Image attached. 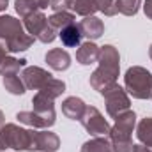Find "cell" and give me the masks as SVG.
Segmentation results:
<instances>
[{
  "mask_svg": "<svg viewBox=\"0 0 152 152\" xmlns=\"http://www.w3.org/2000/svg\"><path fill=\"white\" fill-rule=\"evenodd\" d=\"M99 67L90 75V87L101 94H104L110 87H113L120 71V55L118 50L112 44L101 46L99 51Z\"/></svg>",
  "mask_w": 152,
  "mask_h": 152,
  "instance_id": "obj_1",
  "label": "cell"
},
{
  "mask_svg": "<svg viewBox=\"0 0 152 152\" xmlns=\"http://www.w3.org/2000/svg\"><path fill=\"white\" fill-rule=\"evenodd\" d=\"M136 126V115L134 112L127 110L115 118V126L110 129V142L113 152H133L131 134Z\"/></svg>",
  "mask_w": 152,
  "mask_h": 152,
  "instance_id": "obj_2",
  "label": "cell"
},
{
  "mask_svg": "<svg viewBox=\"0 0 152 152\" xmlns=\"http://www.w3.org/2000/svg\"><path fill=\"white\" fill-rule=\"evenodd\" d=\"M126 92L134 99H151L152 97V73L142 66H133L124 76Z\"/></svg>",
  "mask_w": 152,
  "mask_h": 152,
  "instance_id": "obj_3",
  "label": "cell"
},
{
  "mask_svg": "<svg viewBox=\"0 0 152 152\" xmlns=\"http://www.w3.org/2000/svg\"><path fill=\"white\" fill-rule=\"evenodd\" d=\"M5 149L30 152L32 149V129H21L16 124H4L0 129V152Z\"/></svg>",
  "mask_w": 152,
  "mask_h": 152,
  "instance_id": "obj_4",
  "label": "cell"
},
{
  "mask_svg": "<svg viewBox=\"0 0 152 152\" xmlns=\"http://www.w3.org/2000/svg\"><path fill=\"white\" fill-rule=\"evenodd\" d=\"M104 104H106V113L112 118H117L118 115L129 110V96L126 92V88H122L118 83H115L113 87H110L104 94Z\"/></svg>",
  "mask_w": 152,
  "mask_h": 152,
  "instance_id": "obj_5",
  "label": "cell"
},
{
  "mask_svg": "<svg viewBox=\"0 0 152 152\" xmlns=\"http://www.w3.org/2000/svg\"><path fill=\"white\" fill-rule=\"evenodd\" d=\"M80 122L87 129V133H90L92 136H108L110 129H112L108 120L103 117V113L96 106H87Z\"/></svg>",
  "mask_w": 152,
  "mask_h": 152,
  "instance_id": "obj_6",
  "label": "cell"
},
{
  "mask_svg": "<svg viewBox=\"0 0 152 152\" xmlns=\"http://www.w3.org/2000/svg\"><path fill=\"white\" fill-rule=\"evenodd\" d=\"M60 147V138L48 131V129H42V131H36L32 129V149L30 152H57Z\"/></svg>",
  "mask_w": 152,
  "mask_h": 152,
  "instance_id": "obj_7",
  "label": "cell"
},
{
  "mask_svg": "<svg viewBox=\"0 0 152 152\" xmlns=\"http://www.w3.org/2000/svg\"><path fill=\"white\" fill-rule=\"evenodd\" d=\"M53 76L50 75L48 71H44L42 67H36V66H30V67H25L23 73H21V80L25 83L27 88L30 90H41Z\"/></svg>",
  "mask_w": 152,
  "mask_h": 152,
  "instance_id": "obj_8",
  "label": "cell"
},
{
  "mask_svg": "<svg viewBox=\"0 0 152 152\" xmlns=\"http://www.w3.org/2000/svg\"><path fill=\"white\" fill-rule=\"evenodd\" d=\"M16 118L34 129H48L55 124V113H37V112H20Z\"/></svg>",
  "mask_w": 152,
  "mask_h": 152,
  "instance_id": "obj_9",
  "label": "cell"
},
{
  "mask_svg": "<svg viewBox=\"0 0 152 152\" xmlns=\"http://www.w3.org/2000/svg\"><path fill=\"white\" fill-rule=\"evenodd\" d=\"M23 32L25 30H23V25H21L20 20H16L12 16H7V14L0 16V41H4L7 44Z\"/></svg>",
  "mask_w": 152,
  "mask_h": 152,
  "instance_id": "obj_10",
  "label": "cell"
},
{
  "mask_svg": "<svg viewBox=\"0 0 152 152\" xmlns=\"http://www.w3.org/2000/svg\"><path fill=\"white\" fill-rule=\"evenodd\" d=\"M80 30H81V36L88 37V41H94V39H99L104 34V23L97 18V16H85L80 23H78Z\"/></svg>",
  "mask_w": 152,
  "mask_h": 152,
  "instance_id": "obj_11",
  "label": "cell"
},
{
  "mask_svg": "<svg viewBox=\"0 0 152 152\" xmlns=\"http://www.w3.org/2000/svg\"><path fill=\"white\" fill-rule=\"evenodd\" d=\"M99 51H101V48L96 42L87 41V42L80 44V48L76 50V60L81 66H90L99 60Z\"/></svg>",
  "mask_w": 152,
  "mask_h": 152,
  "instance_id": "obj_12",
  "label": "cell"
},
{
  "mask_svg": "<svg viewBox=\"0 0 152 152\" xmlns=\"http://www.w3.org/2000/svg\"><path fill=\"white\" fill-rule=\"evenodd\" d=\"M46 62L55 71H66L71 66V55L62 48H53L46 53Z\"/></svg>",
  "mask_w": 152,
  "mask_h": 152,
  "instance_id": "obj_13",
  "label": "cell"
},
{
  "mask_svg": "<svg viewBox=\"0 0 152 152\" xmlns=\"http://www.w3.org/2000/svg\"><path fill=\"white\" fill-rule=\"evenodd\" d=\"M25 20V28H27V32L32 36L34 39H37L44 30H46V27L50 25V21H48V18L37 11V12H34V14H30V16H27V18H23Z\"/></svg>",
  "mask_w": 152,
  "mask_h": 152,
  "instance_id": "obj_14",
  "label": "cell"
},
{
  "mask_svg": "<svg viewBox=\"0 0 152 152\" xmlns=\"http://www.w3.org/2000/svg\"><path fill=\"white\" fill-rule=\"evenodd\" d=\"M14 7H16V12L21 18H27V16H30V14H34L37 11L48 9L50 0H16Z\"/></svg>",
  "mask_w": 152,
  "mask_h": 152,
  "instance_id": "obj_15",
  "label": "cell"
},
{
  "mask_svg": "<svg viewBox=\"0 0 152 152\" xmlns=\"http://www.w3.org/2000/svg\"><path fill=\"white\" fill-rule=\"evenodd\" d=\"M85 108H87V104L80 97H76V96L67 97L62 103V113L66 115L67 118H71V120H80L83 112H85Z\"/></svg>",
  "mask_w": 152,
  "mask_h": 152,
  "instance_id": "obj_16",
  "label": "cell"
},
{
  "mask_svg": "<svg viewBox=\"0 0 152 152\" xmlns=\"http://www.w3.org/2000/svg\"><path fill=\"white\" fill-rule=\"evenodd\" d=\"M81 30H80V27L78 25H69V27H66V28H62L60 30V39H62V44L66 46V48H75V46H80V42H81Z\"/></svg>",
  "mask_w": 152,
  "mask_h": 152,
  "instance_id": "obj_17",
  "label": "cell"
},
{
  "mask_svg": "<svg viewBox=\"0 0 152 152\" xmlns=\"http://www.w3.org/2000/svg\"><path fill=\"white\" fill-rule=\"evenodd\" d=\"M81 152H113V149H112V142L106 136H94L92 140L83 143Z\"/></svg>",
  "mask_w": 152,
  "mask_h": 152,
  "instance_id": "obj_18",
  "label": "cell"
},
{
  "mask_svg": "<svg viewBox=\"0 0 152 152\" xmlns=\"http://www.w3.org/2000/svg\"><path fill=\"white\" fill-rule=\"evenodd\" d=\"M136 136H138L140 143H143V145L152 149V117H145V118H142L138 122Z\"/></svg>",
  "mask_w": 152,
  "mask_h": 152,
  "instance_id": "obj_19",
  "label": "cell"
},
{
  "mask_svg": "<svg viewBox=\"0 0 152 152\" xmlns=\"http://www.w3.org/2000/svg\"><path fill=\"white\" fill-rule=\"evenodd\" d=\"M27 66L25 58H14V57H5L0 62V75L7 76V75H18L21 67Z\"/></svg>",
  "mask_w": 152,
  "mask_h": 152,
  "instance_id": "obj_20",
  "label": "cell"
},
{
  "mask_svg": "<svg viewBox=\"0 0 152 152\" xmlns=\"http://www.w3.org/2000/svg\"><path fill=\"white\" fill-rule=\"evenodd\" d=\"M48 21H50V25H51L55 30H62V28H66V27H69V25H75L76 16L71 14L69 11H66V12H53V14L48 18Z\"/></svg>",
  "mask_w": 152,
  "mask_h": 152,
  "instance_id": "obj_21",
  "label": "cell"
},
{
  "mask_svg": "<svg viewBox=\"0 0 152 152\" xmlns=\"http://www.w3.org/2000/svg\"><path fill=\"white\" fill-rule=\"evenodd\" d=\"M2 83H4V87H5V90H7V92H11V94H14V96H21V94H25V90H27V87H25L23 80H21L18 75L4 76Z\"/></svg>",
  "mask_w": 152,
  "mask_h": 152,
  "instance_id": "obj_22",
  "label": "cell"
},
{
  "mask_svg": "<svg viewBox=\"0 0 152 152\" xmlns=\"http://www.w3.org/2000/svg\"><path fill=\"white\" fill-rule=\"evenodd\" d=\"M32 44H34V37H32L30 34L23 32V34H20L16 39H12L11 42H7V50H9L11 53H18V51L28 50Z\"/></svg>",
  "mask_w": 152,
  "mask_h": 152,
  "instance_id": "obj_23",
  "label": "cell"
},
{
  "mask_svg": "<svg viewBox=\"0 0 152 152\" xmlns=\"http://www.w3.org/2000/svg\"><path fill=\"white\" fill-rule=\"evenodd\" d=\"M64 90H66V83H64L62 80L51 78V80H50V81H48V83L39 90V92H41V94H44V96H48L50 99H53V101H55L58 96H62V92H64Z\"/></svg>",
  "mask_w": 152,
  "mask_h": 152,
  "instance_id": "obj_24",
  "label": "cell"
},
{
  "mask_svg": "<svg viewBox=\"0 0 152 152\" xmlns=\"http://www.w3.org/2000/svg\"><path fill=\"white\" fill-rule=\"evenodd\" d=\"M32 104H34V112L37 113H55V106H53V99H50L48 96L37 92L32 99Z\"/></svg>",
  "mask_w": 152,
  "mask_h": 152,
  "instance_id": "obj_25",
  "label": "cell"
},
{
  "mask_svg": "<svg viewBox=\"0 0 152 152\" xmlns=\"http://www.w3.org/2000/svg\"><path fill=\"white\" fill-rule=\"evenodd\" d=\"M73 11L80 16H94L97 11V0H73Z\"/></svg>",
  "mask_w": 152,
  "mask_h": 152,
  "instance_id": "obj_26",
  "label": "cell"
},
{
  "mask_svg": "<svg viewBox=\"0 0 152 152\" xmlns=\"http://www.w3.org/2000/svg\"><path fill=\"white\" fill-rule=\"evenodd\" d=\"M142 5V0H117V11L124 16H134Z\"/></svg>",
  "mask_w": 152,
  "mask_h": 152,
  "instance_id": "obj_27",
  "label": "cell"
},
{
  "mask_svg": "<svg viewBox=\"0 0 152 152\" xmlns=\"http://www.w3.org/2000/svg\"><path fill=\"white\" fill-rule=\"evenodd\" d=\"M97 11H101L104 16H115L117 11V0H97Z\"/></svg>",
  "mask_w": 152,
  "mask_h": 152,
  "instance_id": "obj_28",
  "label": "cell"
},
{
  "mask_svg": "<svg viewBox=\"0 0 152 152\" xmlns=\"http://www.w3.org/2000/svg\"><path fill=\"white\" fill-rule=\"evenodd\" d=\"M50 7L53 12H66L73 9V0H50Z\"/></svg>",
  "mask_w": 152,
  "mask_h": 152,
  "instance_id": "obj_29",
  "label": "cell"
},
{
  "mask_svg": "<svg viewBox=\"0 0 152 152\" xmlns=\"http://www.w3.org/2000/svg\"><path fill=\"white\" fill-rule=\"evenodd\" d=\"M143 12H145V16L152 20V0H145L143 2Z\"/></svg>",
  "mask_w": 152,
  "mask_h": 152,
  "instance_id": "obj_30",
  "label": "cell"
},
{
  "mask_svg": "<svg viewBox=\"0 0 152 152\" xmlns=\"http://www.w3.org/2000/svg\"><path fill=\"white\" fill-rule=\"evenodd\" d=\"M133 152H152V149L143 143H138V145H133Z\"/></svg>",
  "mask_w": 152,
  "mask_h": 152,
  "instance_id": "obj_31",
  "label": "cell"
},
{
  "mask_svg": "<svg viewBox=\"0 0 152 152\" xmlns=\"http://www.w3.org/2000/svg\"><path fill=\"white\" fill-rule=\"evenodd\" d=\"M7 51H9V50H7V44H5L4 41H0V62L7 57Z\"/></svg>",
  "mask_w": 152,
  "mask_h": 152,
  "instance_id": "obj_32",
  "label": "cell"
},
{
  "mask_svg": "<svg viewBox=\"0 0 152 152\" xmlns=\"http://www.w3.org/2000/svg\"><path fill=\"white\" fill-rule=\"evenodd\" d=\"M7 5H9V0H0V12H2V11H5V9H7Z\"/></svg>",
  "mask_w": 152,
  "mask_h": 152,
  "instance_id": "obj_33",
  "label": "cell"
},
{
  "mask_svg": "<svg viewBox=\"0 0 152 152\" xmlns=\"http://www.w3.org/2000/svg\"><path fill=\"white\" fill-rule=\"evenodd\" d=\"M2 126H4V113H2V110H0V129H2Z\"/></svg>",
  "mask_w": 152,
  "mask_h": 152,
  "instance_id": "obj_34",
  "label": "cell"
},
{
  "mask_svg": "<svg viewBox=\"0 0 152 152\" xmlns=\"http://www.w3.org/2000/svg\"><path fill=\"white\" fill-rule=\"evenodd\" d=\"M149 55H151V58H152V44H151V48H149Z\"/></svg>",
  "mask_w": 152,
  "mask_h": 152,
  "instance_id": "obj_35",
  "label": "cell"
},
{
  "mask_svg": "<svg viewBox=\"0 0 152 152\" xmlns=\"http://www.w3.org/2000/svg\"><path fill=\"white\" fill-rule=\"evenodd\" d=\"M151 99H152V97H151Z\"/></svg>",
  "mask_w": 152,
  "mask_h": 152,
  "instance_id": "obj_36",
  "label": "cell"
}]
</instances>
